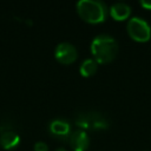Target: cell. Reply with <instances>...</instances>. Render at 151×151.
Here are the masks:
<instances>
[{
  "label": "cell",
  "mask_w": 151,
  "mask_h": 151,
  "mask_svg": "<svg viewBox=\"0 0 151 151\" xmlns=\"http://www.w3.org/2000/svg\"><path fill=\"white\" fill-rule=\"evenodd\" d=\"M68 143L73 151H86L90 145V138L84 130H76L71 132Z\"/></svg>",
  "instance_id": "52a82bcc"
},
{
  "label": "cell",
  "mask_w": 151,
  "mask_h": 151,
  "mask_svg": "<svg viewBox=\"0 0 151 151\" xmlns=\"http://www.w3.org/2000/svg\"><path fill=\"white\" fill-rule=\"evenodd\" d=\"M77 12L79 17L88 24H100L107 17V7L98 0H80L77 2Z\"/></svg>",
  "instance_id": "7a4b0ae2"
},
{
  "label": "cell",
  "mask_w": 151,
  "mask_h": 151,
  "mask_svg": "<svg viewBox=\"0 0 151 151\" xmlns=\"http://www.w3.org/2000/svg\"><path fill=\"white\" fill-rule=\"evenodd\" d=\"M20 142V137L17 132L11 131V130H6L2 131L1 136H0V144L4 149H12L14 146H17Z\"/></svg>",
  "instance_id": "9c48e42d"
},
{
  "label": "cell",
  "mask_w": 151,
  "mask_h": 151,
  "mask_svg": "<svg viewBox=\"0 0 151 151\" xmlns=\"http://www.w3.org/2000/svg\"><path fill=\"white\" fill-rule=\"evenodd\" d=\"M97 70H98V63L91 58L85 59L79 67V72L83 77H91L97 72Z\"/></svg>",
  "instance_id": "30bf717a"
},
{
  "label": "cell",
  "mask_w": 151,
  "mask_h": 151,
  "mask_svg": "<svg viewBox=\"0 0 151 151\" xmlns=\"http://www.w3.org/2000/svg\"><path fill=\"white\" fill-rule=\"evenodd\" d=\"M78 52L74 45L67 41H63L55 46L54 50V58L64 65H70L77 60Z\"/></svg>",
  "instance_id": "5b68a950"
},
{
  "label": "cell",
  "mask_w": 151,
  "mask_h": 151,
  "mask_svg": "<svg viewBox=\"0 0 151 151\" xmlns=\"http://www.w3.org/2000/svg\"><path fill=\"white\" fill-rule=\"evenodd\" d=\"M48 130L53 137L61 139V140L68 139V137L71 134V126H70L68 122L60 119V118L53 119L48 125Z\"/></svg>",
  "instance_id": "8992f818"
},
{
  "label": "cell",
  "mask_w": 151,
  "mask_h": 151,
  "mask_svg": "<svg viewBox=\"0 0 151 151\" xmlns=\"http://www.w3.org/2000/svg\"><path fill=\"white\" fill-rule=\"evenodd\" d=\"M139 5H140L142 7H144L145 9L151 11V0H140V1H139Z\"/></svg>",
  "instance_id": "7c38bea8"
},
{
  "label": "cell",
  "mask_w": 151,
  "mask_h": 151,
  "mask_svg": "<svg viewBox=\"0 0 151 151\" xmlns=\"http://www.w3.org/2000/svg\"><path fill=\"white\" fill-rule=\"evenodd\" d=\"M109 13L114 20L123 21L130 17L131 7L125 2H116L109 8Z\"/></svg>",
  "instance_id": "ba28073f"
},
{
  "label": "cell",
  "mask_w": 151,
  "mask_h": 151,
  "mask_svg": "<svg viewBox=\"0 0 151 151\" xmlns=\"http://www.w3.org/2000/svg\"><path fill=\"white\" fill-rule=\"evenodd\" d=\"M33 149H34V151H48V146H47V144H46L45 142H41V140L37 142V143L34 144Z\"/></svg>",
  "instance_id": "8fae6325"
},
{
  "label": "cell",
  "mask_w": 151,
  "mask_h": 151,
  "mask_svg": "<svg viewBox=\"0 0 151 151\" xmlns=\"http://www.w3.org/2000/svg\"><path fill=\"white\" fill-rule=\"evenodd\" d=\"M76 124L81 130H105L109 127L107 118L97 111H85L78 113L76 117Z\"/></svg>",
  "instance_id": "3957f363"
},
{
  "label": "cell",
  "mask_w": 151,
  "mask_h": 151,
  "mask_svg": "<svg viewBox=\"0 0 151 151\" xmlns=\"http://www.w3.org/2000/svg\"><path fill=\"white\" fill-rule=\"evenodd\" d=\"M119 46L117 40L109 34H99L91 42V53L99 64H109L117 57Z\"/></svg>",
  "instance_id": "6da1fadb"
},
{
  "label": "cell",
  "mask_w": 151,
  "mask_h": 151,
  "mask_svg": "<svg viewBox=\"0 0 151 151\" xmlns=\"http://www.w3.org/2000/svg\"><path fill=\"white\" fill-rule=\"evenodd\" d=\"M127 34L138 42H145L151 37V27L146 20L139 17H132L126 25Z\"/></svg>",
  "instance_id": "277c9868"
},
{
  "label": "cell",
  "mask_w": 151,
  "mask_h": 151,
  "mask_svg": "<svg viewBox=\"0 0 151 151\" xmlns=\"http://www.w3.org/2000/svg\"><path fill=\"white\" fill-rule=\"evenodd\" d=\"M55 151H67V150L64 147H58V149H55Z\"/></svg>",
  "instance_id": "4fadbf2b"
}]
</instances>
